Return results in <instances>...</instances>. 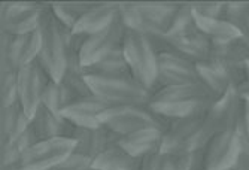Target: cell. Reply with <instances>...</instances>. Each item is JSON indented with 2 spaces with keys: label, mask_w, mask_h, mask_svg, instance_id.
<instances>
[{
  "label": "cell",
  "mask_w": 249,
  "mask_h": 170,
  "mask_svg": "<svg viewBox=\"0 0 249 170\" xmlns=\"http://www.w3.org/2000/svg\"><path fill=\"white\" fill-rule=\"evenodd\" d=\"M123 52L133 79L154 93L158 54L151 44V39L143 33L127 30L123 40Z\"/></svg>",
  "instance_id": "3957f363"
},
{
  "label": "cell",
  "mask_w": 249,
  "mask_h": 170,
  "mask_svg": "<svg viewBox=\"0 0 249 170\" xmlns=\"http://www.w3.org/2000/svg\"><path fill=\"white\" fill-rule=\"evenodd\" d=\"M76 148L72 137H54L37 140L21 158L19 170H53L64 161Z\"/></svg>",
  "instance_id": "ba28073f"
},
{
  "label": "cell",
  "mask_w": 249,
  "mask_h": 170,
  "mask_svg": "<svg viewBox=\"0 0 249 170\" xmlns=\"http://www.w3.org/2000/svg\"><path fill=\"white\" fill-rule=\"evenodd\" d=\"M118 18H120L118 3H94L91 9L79 18L72 32L75 34L88 37L107 29Z\"/></svg>",
  "instance_id": "d6986e66"
},
{
  "label": "cell",
  "mask_w": 249,
  "mask_h": 170,
  "mask_svg": "<svg viewBox=\"0 0 249 170\" xmlns=\"http://www.w3.org/2000/svg\"><path fill=\"white\" fill-rule=\"evenodd\" d=\"M136 170H141V167H139V169H136Z\"/></svg>",
  "instance_id": "f35d334b"
},
{
  "label": "cell",
  "mask_w": 249,
  "mask_h": 170,
  "mask_svg": "<svg viewBox=\"0 0 249 170\" xmlns=\"http://www.w3.org/2000/svg\"><path fill=\"white\" fill-rule=\"evenodd\" d=\"M55 18L60 21V24L64 26L66 29L73 30V27L76 26V23L79 21V18L88 12L94 6V3H76V2H55V3H50Z\"/></svg>",
  "instance_id": "f1b7e54d"
},
{
  "label": "cell",
  "mask_w": 249,
  "mask_h": 170,
  "mask_svg": "<svg viewBox=\"0 0 249 170\" xmlns=\"http://www.w3.org/2000/svg\"><path fill=\"white\" fill-rule=\"evenodd\" d=\"M110 104L103 102L94 94L79 97L67 104L61 111V115L78 129H97L102 125V115Z\"/></svg>",
  "instance_id": "5bb4252c"
},
{
  "label": "cell",
  "mask_w": 249,
  "mask_h": 170,
  "mask_svg": "<svg viewBox=\"0 0 249 170\" xmlns=\"http://www.w3.org/2000/svg\"><path fill=\"white\" fill-rule=\"evenodd\" d=\"M78 97L67 88L64 84L51 79L47 85V88L43 91L42 104H45L50 111H53L55 114H61V111L66 108V106L71 104Z\"/></svg>",
  "instance_id": "83f0119b"
},
{
  "label": "cell",
  "mask_w": 249,
  "mask_h": 170,
  "mask_svg": "<svg viewBox=\"0 0 249 170\" xmlns=\"http://www.w3.org/2000/svg\"><path fill=\"white\" fill-rule=\"evenodd\" d=\"M233 170H234V169H233Z\"/></svg>",
  "instance_id": "60d3db41"
},
{
  "label": "cell",
  "mask_w": 249,
  "mask_h": 170,
  "mask_svg": "<svg viewBox=\"0 0 249 170\" xmlns=\"http://www.w3.org/2000/svg\"><path fill=\"white\" fill-rule=\"evenodd\" d=\"M222 18L227 19L231 26L242 34V37L249 39V2H229L225 3Z\"/></svg>",
  "instance_id": "f546056e"
},
{
  "label": "cell",
  "mask_w": 249,
  "mask_h": 170,
  "mask_svg": "<svg viewBox=\"0 0 249 170\" xmlns=\"http://www.w3.org/2000/svg\"><path fill=\"white\" fill-rule=\"evenodd\" d=\"M141 170H173L172 155L166 153H157L142 160Z\"/></svg>",
  "instance_id": "d6a6232c"
},
{
  "label": "cell",
  "mask_w": 249,
  "mask_h": 170,
  "mask_svg": "<svg viewBox=\"0 0 249 170\" xmlns=\"http://www.w3.org/2000/svg\"><path fill=\"white\" fill-rule=\"evenodd\" d=\"M197 73L200 82L216 97H222L230 88H233L229 75L224 72L213 61H203L197 63Z\"/></svg>",
  "instance_id": "d4e9b609"
},
{
  "label": "cell",
  "mask_w": 249,
  "mask_h": 170,
  "mask_svg": "<svg viewBox=\"0 0 249 170\" xmlns=\"http://www.w3.org/2000/svg\"><path fill=\"white\" fill-rule=\"evenodd\" d=\"M120 18L127 30L146 36L166 37L179 3L167 2H127L118 3Z\"/></svg>",
  "instance_id": "7a4b0ae2"
},
{
  "label": "cell",
  "mask_w": 249,
  "mask_h": 170,
  "mask_svg": "<svg viewBox=\"0 0 249 170\" xmlns=\"http://www.w3.org/2000/svg\"><path fill=\"white\" fill-rule=\"evenodd\" d=\"M0 97L2 108L18 102V72H0Z\"/></svg>",
  "instance_id": "4dcf8cb0"
},
{
  "label": "cell",
  "mask_w": 249,
  "mask_h": 170,
  "mask_svg": "<svg viewBox=\"0 0 249 170\" xmlns=\"http://www.w3.org/2000/svg\"><path fill=\"white\" fill-rule=\"evenodd\" d=\"M243 97L230 88L222 97L216 99L205 115V137L209 142L212 136L221 132L242 133ZM243 136V135H242Z\"/></svg>",
  "instance_id": "8992f818"
},
{
  "label": "cell",
  "mask_w": 249,
  "mask_h": 170,
  "mask_svg": "<svg viewBox=\"0 0 249 170\" xmlns=\"http://www.w3.org/2000/svg\"><path fill=\"white\" fill-rule=\"evenodd\" d=\"M246 78H248V85H249V61H246Z\"/></svg>",
  "instance_id": "74e56055"
},
{
  "label": "cell",
  "mask_w": 249,
  "mask_h": 170,
  "mask_svg": "<svg viewBox=\"0 0 249 170\" xmlns=\"http://www.w3.org/2000/svg\"><path fill=\"white\" fill-rule=\"evenodd\" d=\"M100 121L120 137L151 127L166 132L170 124L163 117L152 112L149 106H110L103 112Z\"/></svg>",
  "instance_id": "277c9868"
},
{
  "label": "cell",
  "mask_w": 249,
  "mask_h": 170,
  "mask_svg": "<svg viewBox=\"0 0 249 170\" xmlns=\"http://www.w3.org/2000/svg\"><path fill=\"white\" fill-rule=\"evenodd\" d=\"M242 133L221 132L211 137L205 150L206 170H233L242 148Z\"/></svg>",
  "instance_id": "8fae6325"
},
{
  "label": "cell",
  "mask_w": 249,
  "mask_h": 170,
  "mask_svg": "<svg viewBox=\"0 0 249 170\" xmlns=\"http://www.w3.org/2000/svg\"><path fill=\"white\" fill-rule=\"evenodd\" d=\"M205 100L215 102L216 97L201 82H190L180 85H170L152 94L149 103H170V102H194Z\"/></svg>",
  "instance_id": "ffe728a7"
},
{
  "label": "cell",
  "mask_w": 249,
  "mask_h": 170,
  "mask_svg": "<svg viewBox=\"0 0 249 170\" xmlns=\"http://www.w3.org/2000/svg\"><path fill=\"white\" fill-rule=\"evenodd\" d=\"M194 14L205 18H222L225 3L221 2H193L190 3Z\"/></svg>",
  "instance_id": "836d02e7"
},
{
  "label": "cell",
  "mask_w": 249,
  "mask_h": 170,
  "mask_svg": "<svg viewBox=\"0 0 249 170\" xmlns=\"http://www.w3.org/2000/svg\"><path fill=\"white\" fill-rule=\"evenodd\" d=\"M166 39L175 52H179L180 55L187 57L194 63H203L211 60L213 44L197 29V26L193 30H188L179 36Z\"/></svg>",
  "instance_id": "2e32d148"
},
{
  "label": "cell",
  "mask_w": 249,
  "mask_h": 170,
  "mask_svg": "<svg viewBox=\"0 0 249 170\" xmlns=\"http://www.w3.org/2000/svg\"><path fill=\"white\" fill-rule=\"evenodd\" d=\"M30 127V117L19 102L2 108V143L24 133Z\"/></svg>",
  "instance_id": "484cf974"
},
{
  "label": "cell",
  "mask_w": 249,
  "mask_h": 170,
  "mask_svg": "<svg viewBox=\"0 0 249 170\" xmlns=\"http://www.w3.org/2000/svg\"><path fill=\"white\" fill-rule=\"evenodd\" d=\"M50 81L51 78L37 61H33L18 70V102L30 119L42 104V96Z\"/></svg>",
  "instance_id": "7c38bea8"
},
{
  "label": "cell",
  "mask_w": 249,
  "mask_h": 170,
  "mask_svg": "<svg viewBox=\"0 0 249 170\" xmlns=\"http://www.w3.org/2000/svg\"><path fill=\"white\" fill-rule=\"evenodd\" d=\"M205 115L170 121L164 132L161 153L176 154L205 148L208 143L205 137Z\"/></svg>",
  "instance_id": "52a82bcc"
},
{
  "label": "cell",
  "mask_w": 249,
  "mask_h": 170,
  "mask_svg": "<svg viewBox=\"0 0 249 170\" xmlns=\"http://www.w3.org/2000/svg\"><path fill=\"white\" fill-rule=\"evenodd\" d=\"M36 142H37V137L33 133L32 127H29L22 135L3 142L2 143V167H11V166L19 167L21 158L24 157L29 148L33 146Z\"/></svg>",
  "instance_id": "4316f807"
},
{
  "label": "cell",
  "mask_w": 249,
  "mask_h": 170,
  "mask_svg": "<svg viewBox=\"0 0 249 170\" xmlns=\"http://www.w3.org/2000/svg\"><path fill=\"white\" fill-rule=\"evenodd\" d=\"M94 160L88 155H84L78 151H73L69 157L60 164H57L53 170H91Z\"/></svg>",
  "instance_id": "1f68e13d"
},
{
  "label": "cell",
  "mask_w": 249,
  "mask_h": 170,
  "mask_svg": "<svg viewBox=\"0 0 249 170\" xmlns=\"http://www.w3.org/2000/svg\"><path fill=\"white\" fill-rule=\"evenodd\" d=\"M163 139H164V130L157 129V127H151V129H143L131 135L123 136L118 145L134 158L143 160L148 155L161 153Z\"/></svg>",
  "instance_id": "ac0fdd59"
},
{
  "label": "cell",
  "mask_w": 249,
  "mask_h": 170,
  "mask_svg": "<svg viewBox=\"0 0 249 170\" xmlns=\"http://www.w3.org/2000/svg\"><path fill=\"white\" fill-rule=\"evenodd\" d=\"M47 5L35 2H8L0 8L2 32L12 36H24L39 30L42 14Z\"/></svg>",
  "instance_id": "9c48e42d"
},
{
  "label": "cell",
  "mask_w": 249,
  "mask_h": 170,
  "mask_svg": "<svg viewBox=\"0 0 249 170\" xmlns=\"http://www.w3.org/2000/svg\"><path fill=\"white\" fill-rule=\"evenodd\" d=\"M30 127L37 140L54 137H72L76 127L72 125L61 114L50 111L45 104H40L32 115Z\"/></svg>",
  "instance_id": "9a60e30c"
},
{
  "label": "cell",
  "mask_w": 249,
  "mask_h": 170,
  "mask_svg": "<svg viewBox=\"0 0 249 170\" xmlns=\"http://www.w3.org/2000/svg\"><path fill=\"white\" fill-rule=\"evenodd\" d=\"M200 82L197 73V63L188 60L175 51L158 54L157 60V84L154 93L170 85ZM152 93V94H154Z\"/></svg>",
  "instance_id": "30bf717a"
},
{
  "label": "cell",
  "mask_w": 249,
  "mask_h": 170,
  "mask_svg": "<svg viewBox=\"0 0 249 170\" xmlns=\"http://www.w3.org/2000/svg\"><path fill=\"white\" fill-rule=\"evenodd\" d=\"M242 135L249 139V96L243 97V122H242Z\"/></svg>",
  "instance_id": "d590c367"
},
{
  "label": "cell",
  "mask_w": 249,
  "mask_h": 170,
  "mask_svg": "<svg viewBox=\"0 0 249 170\" xmlns=\"http://www.w3.org/2000/svg\"><path fill=\"white\" fill-rule=\"evenodd\" d=\"M72 30L66 29L55 18L50 5L45 8L40 24V52L37 63L43 68L53 81L60 82L67 66V48H69V34Z\"/></svg>",
  "instance_id": "6da1fadb"
},
{
  "label": "cell",
  "mask_w": 249,
  "mask_h": 170,
  "mask_svg": "<svg viewBox=\"0 0 249 170\" xmlns=\"http://www.w3.org/2000/svg\"><path fill=\"white\" fill-rule=\"evenodd\" d=\"M84 75L93 78H106V79L133 78L130 68L127 65V60L124 57L123 48L105 55L99 61L93 63V65L84 68Z\"/></svg>",
  "instance_id": "44dd1931"
},
{
  "label": "cell",
  "mask_w": 249,
  "mask_h": 170,
  "mask_svg": "<svg viewBox=\"0 0 249 170\" xmlns=\"http://www.w3.org/2000/svg\"><path fill=\"white\" fill-rule=\"evenodd\" d=\"M72 139L76 142L75 151L91 157L94 160L100 153L107 150L109 146L118 143L121 137L102 124L97 129H78L76 127L72 135Z\"/></svg>",
  "instance_id": "e0dca14e"
},
{
  "label": "cell",
  "mask_w": 249,
  "mask_h": 170,
  "mask_svg": "<svg viewBox=\"0 0 249 170\" xmlns=\"http://www.w3.org/2000/svg\"><path fill=\"white\" fill-rule=\"evenodd\" d=\"M91 170H96V169H91Z\"/></svg>",
  "instance_id": "ab89813d"
},
{
  "label": "cell",
  "mask_w": 249,
  "mask_h": 170,
  "mask_svg": "<svg viewBox=\"0 0 249 170\" xmlns=\"http://www.w3.org/2000/svg\"><path fill=\"white\" fill-rule=\"evenodd\" d=\"M194 12V11H193ZM197 29L205 34L213 45H225L242 37V34L224 18H205L194 14Z\"/></svg>",
  "instance_id": "603a6c76"
},
{
  "label": "cell",
  "mask_w": 249,
  "mask_h": 170,
  "mask_svg": "<svg viewBox=\"0 0 249 170\" xmlns=\"http://www.w3.org/2000/svg\"><path fill=\"white\" fill-rule=\"evenodd\" d=\"M2 170H19V167H17V166H11V167H2Z\"/></svg>",
  "instance_id": "8d00e7d4"
},
{
  "label": "cell",
  "mask_w": 249,
  "mask_h": 170,
  "mask_svg": "<svg viewBox=\"0 0 249 170\" xmlns=\"http://www.w3.org/2000/svg\"><path fill=\"white\" fill-rule=\"evenodd\" d=\"M141 164H142V160L134 158L125 150H123L118 143H115L94 158L93 169L96 170H136L141 167Z\"/></svg>",
  "instance_id": "cb8c5ba5"
},
{
  "label": "cell",
  "mask_w": 249,
  "mask_h": 170,
  "mask_svg": "<svg viewBox=\"0 0 249 170\" xmlns=\"http://www.w3.org/2000/svg\"><path fill=\"white\" fill-rule=\"evenodd\" d=\"M85 78L91 93L110 106H148L152 99V91L145 88L133 78Z\"/></svg>",
  "instance_id": "5b68a950"
},
{
  "label": "cell",
  "mask_w": 249,
  "mask_h": 170,
  "mask_svg": "<svg viewBox=\"0 0 249 170\" xmlns=\"http://www.w3.org/2000/svg\"><path fill=\"white\" fill-rule=\"evenodd\" d=\"M213 102H205V100H194V102H170V103H149V109L160 117H163L166 121H175V119H188L201 117L208 112L211 104Z\"/></svg>",
  "instance_id": "7402d4cb"
},
{
  "label": "cell",
  "mask_w": 249,
  "mask_h": 170,
  "mask_svg": "<svg viewBox=\"0 0 249 170\" xmlns=\"http://www.w3.org/2000/svg\"><path fill=\"white\" fill-rule=\"evenodd\" d=\"M125 32H127L125 26L123 24L121 18H118L115 23L109 26L107 29L96 34L88 36L79 52L82 68L93 65V63L99 61L105 55L123 48V40H124Z\"/></svg>",
  "instance_id": "4fadbf2b"
},
{
  "label": "cell",
  "mask_w": 249,
  "mask_h": 170,
  "mask_svg": "<svg viewBox=\"0 0 249 170\" xmlns=\"http://www.w3.org/2000/svg\"><path fill=\"white\" fill-rule=\"evenodd\" d=\"M234 170H249V139H246L245 136L242 139V148H240Z\"/></svg>",
  "instance_id": "e575fe53"
}]
</instances>
